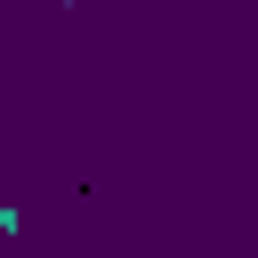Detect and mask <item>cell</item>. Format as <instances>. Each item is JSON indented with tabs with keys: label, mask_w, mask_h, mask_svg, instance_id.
Instances as JSON below:
<instances>
[{
	"label": "cell",
	"mask_w": 258,
	"mask_h": 258,
	"mask_svg": "<svg viewBox=\"0 0 258 258\" xmlns=\"http://www.w3.org/2000/svg\"><path fill=\"white\" fill-rule=\"evenodd\" d=\"M0 234H16V210H0Z\"/></svg>",
	"instance_id": "cell-1"
}]
</instances>
